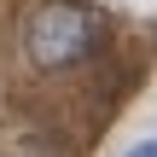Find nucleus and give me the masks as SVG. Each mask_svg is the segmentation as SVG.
I'll return each mask as SVG.
<instances>
[{
	"label": "nucleus",
	"mask_w": 157,
	"mask_h": 157,
	"mask_svg": "<svg viewBox=\"0 0 157 157\" xmlns=\"http://www.w3.org/2000/svg\"><path fill=\"white\" fill-rule=\"evenodd\" d=\"M122 157H157V134H146V140H134Z\"/></svg>",
	"instance_id": "nucleus-2"
},
{
	"label": "nucleus",
	"mask_w": 157,
	"mask_h": 157,
	"mask_svg": "<svg viewBox=\"0 0 157 157\" xmlns=\"http://www.w3.org/2000/svg\"><path fill=\"white\" fill-rule=\"evenodd\" d=\"M99 47V17L76 0H47L29 12L23 23V52L41 64V70H70L82 64L87 52Z\"/></svg>",
	"instance_id": "nucleus-1"
}]
</instances>
